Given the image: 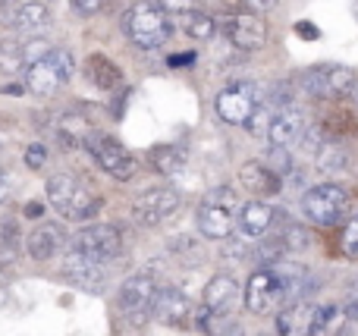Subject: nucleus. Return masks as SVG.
<instances>
[{
	"label": "nucleus",
	"mask_w": 358,
	"mask_h": 336,
	"mask_svg": "<svg viewBox=\"0 0 358 336\" xmlns=\"http://www.w3.org/2000/svg\"><path fill=\"white\" fill-rule=\"evenodd\" d=\"M44 189H48V205L69 224H88L104 207L101 195H94L85 182H79L69 173H54Z\"/></svg>",
	"instance_id": "obj_1"
},
{
	"label": "nucleus",
	"mask_w": 358,
	"mask_h": 336,
	"mask_svg": "<svg viewBox=\"0 0 358 336\" xmlns=\"http://www.w3.org/2000/svg\"><path fill=\"white\" fill-rule=\"evenodd\" d=\"M239 207H242V201H239V195H236V189H229V186L210 189L195 211L198 233H201L204 239H210V242H227L236 230Z\"/></svg>",
	"instance_id": "obj_2"
},
{
	"label": "nucleus",
	"mask_w": 358,
	"mask_h": 336,
	"mask_svg": "<svg viewBox=\"0 0 358 336\" xmlns=\"http://www.w3.org/2000/svg\"><path fill=\"white\" fill-rule=\"evenodd\" d=\"M123 31L136 48L142 50H157L161 44H167V38L173 35V22L170 16L151 0H138L123 13Z\"/></svg>",
	"instance_id": "obj_3"
},
{
	"label": "nucleus",
	"mask_w": 358,
	"mask_h": 336,
	"mask_svg": "<svg viewBox=\"0 0 358 336\" xmlns=\"http://www.w3.org/2000/svg\"><path fill=\"white\" fill-rule=\"evenodd\" d=\"M69 251H79L94 264H110L123 255V233L113 224H88L69 239Z\"/></svg>",
	"instance_id": "obj_4"
},
{
	"label": "nucleus",
	"mask_w": 358,
	"mask_h": 336,
	"mask_svg": "<svg viewBox=\"0 0 358 336\" xmlns=\"http://www.w3.org/2000/svg\"><path fill=\"white\" fill-rule=\"evenodd\" d=\"M299 82H302V88L311 98L336 101V98H346L358 85V73L352 66H343V63H317V66L305 69L299 75Z\"/></svg>",
	"instance_id": "obj_5"
},
{
	"label": "nucleus",
	"mask_w": 358,
	"mask_h": 336,
	"mask_svg": "<svg viewBox=\"0 0 358 336\" xmlns=\"http://www.w3.org/2000/svg\"><path fill=\"white\" fill-rule=\"evenodd\" d=\"M157 293H161V286H157L155 274H148V270H138V274H132L129 280H123V286H120V299H117L123 318L129 321L132 327H142L145 321L155 314Z\"/></svg>",
	"instance_id": "obj_6"
},
{
	"label": "nucleus",
	"mask_w": 358,
	"mask_h": 336,
	"mask_svg": "<svg viewBox=\"0 0 358 336\" xmlns=\"http://www.w3.org/2000/svg\"><path fill=\"white\" fill-rule=\"evenodd\" d=\"M349 207V195L343 186L336 182H321V186H311L302 195V214L311 220L315 226H334L343 220Z\"/></svg>",
	"instance_id": "obj_7"
},
{
	"label": "nucleus",
	"mask_w": 358,
	"mask_h": 336,
	"mask_svg": "<svg viewBox=\"0 0 358 336\" xmlns=\"http://www.w3.org/2000/svg\"><path fill=\"white\" fill-rule=\"evenodd\" d=\"M261 88L258 82H248V79H239L233 85H227L214 101V110L223 123L229 126H245L248 117L255 113V107L261 104Z\"/></svg>",
	"instance_id": "obj_8"
},
{
	"label": "nucleus",
	"mask_w": 358,
	"mask_h": 336,
	"mask_svg": "<svg viewBox=\"0 0 358 336\" xmlns=\"http://www.w3.org/2000/svg\"><path fill=\"white\" fill-rule=\"evenodd\" d=\"M85 148L92 151L94 163H98V167L104 170L107 176H113L117 182H126V180H132V176H136V170H138L136 157H132L129 151H126L123 145L117 142V138L94 136V132H92V138L85 142Z\"/></svg>",
	"instance_id": "obj_9"
},
{
	"label": "nucleus",
	"mask_w": 358,
	"mask_h": 336,
	"mask_svg": "<svg viewBox=\"0 0 358 336\" xmlns=\"http://www.w3.org/2000/svg\"><path fill=\"white\" fill-rule=\"evenodd\" d=\"M179 205H182L179 192H173L167 186H157V189L142 192L132 201V217H136L138 226H161L179 211Z\"/></svg>",
	"instance_id": "obj_10"
},
{
	"label": "nucleus",
	"mask_w": 358,
	"mask_h": 336,
	"mask_svg": "<svg viewBox=\"0 0 358 336\" xmlns=\"http://www.w3.org/2000/svg\"><path fill=\"white\" fill-rule=\"evenodd\" d=\"M60 274H63V280H66L69 286L82 289V293H88V295H101L107 289V270H104V264L88 261V258H82L79 251H69V255L63 258Z\"/></svg>",
	"instance_id": "obj_11"
},
{
	"label": "nucleus",
	"mask_w": 358,
	"mask_h": 336,
	"mask_svg": "<svg viewBox=\"0 0 358 336\" xmlns=\"http://www.w3.org/2000/svg\"><path fill=\"white\" fill-rule=\"evenodd\" d=\"M223 35L229 38V44L239 50H261L267 41V25L255 13H233L223 19Z\"/></svg>",
	"instance_id": "obj_12"
},
{
	"label": "nucleus",
	"mask_w": 358,
	"mask_h": 336,
	"mask_svg": "<svg viewBox=\"0 0 358 336\" xmlns=\"http://www.w3.org/2000/svg\"><path fill=\"white\" fill-rule=\"evenodd\" d=\"M155 321H161L164 327H173V330H182V327L195 324V305L189 302V295L179 293L173 286H164L155 299Z\"/></svg>",
	"instance_id": "obj_13"
},
{
	"label": "nucleus",
	"mask_w": 358,
	"mask_h": 336,
	"mask_svg": "<svg viewBox=\"0 0 358 336\" xmlns=\"http://www.w3.org/2000/svg\"><path fill=\"white\" fill-rule=\"evenodd\" d=\"M239 295H242V289H239V283H236V277L214 274L201 293V308H208L214 318L223 321L229 312H233L236 302H239Z\"/></svg>",
	"instance_id": "obj_14"
},
{
	"label": "nucleus",
	"mask_w": 358,
	"mask_h": 336,
	"mask_svg": "<svg viewBox=\"0 0 358 336\" xmlns=\"http://www.w3.org/2000/svg\"><path fill=\"white\" fill-rule=\"evenodd\" d=\"M273 220H277V211H273L271 201L264 198H252L239 207V217H236V230H239L242 239H264L271 233Z\"/></svg>",
	"instance_id": "obj_15"
},
{
	"label": "nucleus",
	"mask_w": 358,
	"mask_h": 336,
	"mask_svg": "<svg viewBox=\"0 0 358 336\" xmlns=\"http://www.w3.org/2000/svg\"><path fill=\"white\" fill-rule=\"evenodd\" d=\"M63 249H66V233L57 224H38L35 230L25 236V251H29V258H35V261H50V258H57Z\"/></svg>",
	"instance_id": "obj_16"
},
{
	"label": "nucleus",
	"mask_w": 358,
	"mask_h": 336,
	"mask_svg": "<svg viewBox=\"0 0 358 336\" xmlns=\"http://www.w3.org/2000/svg\"><path fill=\"white\" fill-rule=\"evenodd\" d=\"M305 136V117L296 107H286V110H277L271 119V129H267V142L271 148H289L292 142Z\"/></svg>",
	"instance_id": "obj_17"
},
{
	"label": "nucleus",
	"mask_w": 358,
	"mask_h": 336,
	"mask_svg": "<svg viewBox=\"0 0 358 336\" xmlns=\"http://www.w3.org/2000/svg\"><path fill=\"white\" fill-rule=\"evenodd\" d=\"M239 180H242V186L248 189V192L255 195V198H271V195H277L280 189H283V180H280L277 173H273L271 167H267L264 161H248V163H242V170H239Z\"/></svg>",
	"instance_id": "obj_18"
},
{
	"label": "nucleus",
	"mask_w": 358,
	"mask_h": 336,
	"mask_svg": "<svg viewBox=\"0 0 358 336\" xmlns=\"http://www.w3.org/2000/svg\"><path fill=\"white\" fill-rule=\"evenodd\" d=\"M63 85H66V75H63L60 69L50 63V57H44L41 63H35V66L25 69V88H29L31 94H41V98H48V94L60 92Z\"/></svg>",
	"instance_id": "obj_19"
},
{
	"label": "nucleus",
	"mask_w": 358,
	"mask_h": 336,
	"mask_svg": "<svg viewBox=\"0 0 358 336\" xmlns=\"http://www.w3.org/2000/svg\"><path fill=\"white\" fill-rule=\"evenodd\" d=\"M85 75L92 85L104 88V92H110V88H117L120 82H123V73H120V66L113 60H107L104 54H92L85 60Z\"/></svg>",
	"instance_id": "obj_20"
},
{
	"label": "nucleus",
	"mask_w": 358,
	"mask_h": 336,
	"mask_svg": "<svg viewBox=\"0 0 358 336\" xmlns=\"http://www.w3.org/2000/svg\"><path fill=\"white\" fill-rule=\"evenodd\" d=\"M10 22L16 29H44L50 22V10L41 0H25V3H16L10 13Z\"/></svg>",
	"instance_id": "obj_21"
},
{
	"label": "nucleus",
	"mask_w": 358,
	"mask_h": 336,
	"mask_svg": "<svg viewBox=\"0 0 358 336\" xmlns=\"http://www.w3.org/2000/svg\"><path fill=\"white\" fill-rule=\"evenodd\" d=\"M57 132H60V138L66 145H73V148H82V145L92 138V123H88L82 113H63Z\"/></svg>",
	"instance_id": "obj_22"
},
{
	"label": "nucleus",
	"mask_w": 358,
	"mask_h": 336,
	"mask_svg": "<svg viewBox=\"0 0 358 336\" xmlns=\"http://www.w3.org/2000/svg\"><path fill=\"white\" fill-rule=\"evenodd\" d=\"M179 29L192 38V41H210L217 35V22L208 16V13H198V10H189L179 16Z\"/></svg>",
	"instance_id": "obj_23"
},
{
	"label": "nucleus",
	"mask_w": 358,
	"mask_h": 336,
	"mask_svg": "<svg viewBox=\"0 0 358 336\" xmlns=\"http://www.w3.org/2000/svg\"><path fill=\"white\" fill-rule=\"evenodd\" d=\"M148 161L161 176H176L179 170L185 167V154H182V148H176V145H157V148L148 154Z\"/></svg>",
	"instance_id": "obj_24"
},
{
	"label": "nucleus",
	"mask_w": 358,
	"mask_h": 336,
	"mask_svg": "<svg viewBox=\"0 0 358 336\" xmlns=\"http://www.w3.org/2000/svg\"><path fill=\"white\" fill-rule=\"evenodd\" d=\"M25 69V54H22V44L16 38H3L0 41V73L6 75H16Z\"/></svg>",
	"instance_id": "obj_25"
},
{
	"label": "nucleus",
	"mask_w": 358,
	"mask_h": 336,
	"mask_svg": "<svg viewBox=\"0 0 358 336\" xmlns=\"http://www.w3.org/2000/svg\"><path fill=\"white\" fill-rule=\"evenodd\" d=\"M19 255H22V236H19L16 224L6 220L0 226V264H13Z\"/></svg>",
	"instance_id": "obj_26"
},
{
	"label": "nucleus",
	"mask_w": 358,
	"mask_h": 336,
	"mask_svg": "<svg viewBox=\"0 0 358 336\" xmlns=\"http://www.w3.org/2000/svg\"><path fill=\"white\" fill-rule=\"evenodd\" d=\"M273 107L271 104H264V101H261L258 107H255V113L252 117H248V123H245V129L252 132V136H267V129H271V119H273Z\"/></svg>",
	"instance_id": "obj_27"
},
{
	"label": "nucleus",
	"mask_w": 358,
	"mask_h": 336,
	"mask_svg": "<svg viewBox=\"0 0 358 336\" xmlns=\"http://www.w3.org/2000/svg\"><path fill=\"white\" fill-rule=\"evenodd\" d=\"M340 249L346 258H352V261H358V214H352V217L346 220V226H343L340 233Z\"/></svg>",
	"instance_id": "obj_28"
},
{
	"label": "nucleus",
	"mask_w": 358,
	"mask_h": 336,
	"mask_svg": "<svg viewBox=\"0 0 358 336\" xmlns=\"http://www.w3.org/2000/svg\"><path fill=\"white\" fill-rule=\"evenodd\" d=\"M50 50H54V48H50V41H48V38H31V41H25V44H22V54H25V69H29V66H35V63H41L44 57L50 54Z\"/></svg>",
	"instance_id": "obj_29"
},
{
	"label": "nucleus",
	"mask_w": 358,
	"mask_h": 336,
	"mask_svg": "<svg viewBox=\"0 0 358 336\" xmlns=\"http://www.w3.org/2000/svg\"><path fill=\"white\" fill-rule=\"evenodd\" d=\"M167 249L173 251L176 258H189V261H201V249H198V242L192 236H176L167 242Z\"/></svg>",
	"instance_id": "obj_30"
},
{
	"label": "nucleus",
	"mask_w": 358,
	"mask_h": 336,
	"mask_svg": "<svg viewBox=\"0 0 358 336\" xmlns=\"http://www.w3.org/2000/svg\"><path fill=\"white\" fill-rule=\"evenodd\" d=\"M264 163L280 176V180H283V176L292 170V157L286 154V148H271V151H267V157H264Z\"/></svg>",
	"instance_id": "obj_31"
},
{
	"label": "nucleus",
	"mask_w": 358,
	"mask_h": 336,
	"mask_svg": "<svg viewBox=\"0 0 358 336\" xmlns=\"http://www.w3.org/2000/svg\"><path fill=\"white\" fill-rule=\"evenodd\" d=\"M343 312H346V318H349V321H358V277H352V283L346 286Z\"/></svg>",
	"instance_id": "obj_32"
},
{
	"label": "nucleus",
	"mask_w": 358,
	"mask_h": 336,
	"mask_svg": "<svg viewBox=\"0 0 358 336\" xmlns=\"http://www.w3.org/2000/svg\"><path fill=\"white\" fill-rule=\"evenodd\" d=\"M44 163H48V148L44 145H29V151H25V167L29 170H41Z\"/></svg>",
	"instance_id": "obj_33"
},
{
	"label": "nucleus",
	"mask_w": 358,
	"mask_h": 336,
	"mask_svg": "<svg viewBox=\"0 0 358 336\" xmlns=\"http://www.w3.org/2000/svg\"><path fill=\"white\" fill-rule=\"evenodd\" d=\"M164 13H173V16H182V13L195 10V0H157Z\"/></svg>",
	"instance_id": "obj_34"
},
{
	"label": "nucleus",
	"mask_w": 358,
	"mask_h": 336,
	"mask_svg": "<svg viewBox=\"0 0 358 336\" xmlns=\"http://www.w3.org/2000/svg\"><path fill=\"white\" fill-rule=\"evenodd\" d=\"M296 35L305 38V41H317L321 38V29L315 22H296Z\"/></svg>",
	"instance_id": "obj_35"
},
{
	"label": "nucleus",
	"mask_w": 358,
	"mask_h": 336,
	"mask_svg": "<svg viewBox=\"0 0 358 336\" xmlns=\"http://www.w3.org/2000/svg\"><path fill=\"white\" fill-rule=\"evenodd\" d=\"M101 6H104V0H73V10L82 13V16H92V13H98Z\"/></svg>",
	"instance_id": "obj_36"
},
{
	"label": "nucleus",
	"mask_w": 358,
	"mask_h": 336,
	"mask_svg": "<svg viewBox=\"0 0 358 336\" xmlns=\"http://www.w3.org/2000/svg\"><path fill=\"white\" fill-rule=\"evenodd\" d=\"M245 3H248V13H255V16H258V13H271V10H277L280 0H245Z\"/></svg>",
	"instance_id": "obj_37"
},
{
	"label": "nucleus",
	"mask_w": 358,
	"mask_h": 336,
	"mask_svg": "<svg viewBox=\"0 0 358 336\" xmlns=\"http://www.w3.org/2000/svg\"><path fill=\"white\" fill-rule=\"evenodd\" d=\"M41 214H44V205H41V201H29V207H25V217L38 220Z\"/></svg>",
	"instance_id": "obj_38"
},
{
	"label": "nucleus",
	"mask_w": 358,
	"mask_h": 336,
	"mask_svg": "<svg viewBox=\"0 0 358 336\" xmlns=\"http://www.w3.org/2000/svg\"><path fill=\"white\" fill-rule=\"evenodd\" d=\"M217 336H245V333H242L239 324H227V327H220V330H217Z\"/></svg>",
	"instance_id": "obj_39"
},
{
	"label": "nucleus",
	"mask_w": 358,
	"mask_h": 336,
	"mask_svg": "<svg viewBox=\"0 0 358 336\" xmlns=\"http://www.w3.org/2000/svg\"><path fill=\"white\" fill-rule=\"evenodd\" d=\"M195 60V54H179V57H170V66H189Z\"/></svg>",
	"instance_id": "obj_40"
},
{
	"label": "nucleus",
	"mask_w": 358,
	"mask_h": 336,
	"mask_svg": "<svg viewBox=\"0 0 358 336\" xmlns=\"http://www.w3.org/2000/svg\"><path fill=\"white\" fill-rule=\"evenodd\" d=\"M10 189H13V186H10V180H6V176H0V205H3V201L10 198Z\"/></svg>",
	"instance_id": "obj_41"
},
{
	"label": "nucleus",
	"mask_w": 358,
	"mask_h": 336,
	"mask_svg": "<svg viewBox=\"0 0 358 336\" xmlns=\"http://www.w3.org/2000/svg\"><path fill=\"white\" fill-rule=\"evenodd\" d=\"M10 302V289H6V280H3V274H0V308Z\"/></svg>",
	"instance_id": "obj_42"
},
{
	"label": "nucleus",
	"mask_w": 358,
	"mask_h": 336,
	"mask_svg": "<svg viewBox=\"0 0 358 336\" xmlns=\"http://www.w3.org/2000/svg\"><path fill=\"white\" fill-rule=\"evenodd\" d=\"M0 3H13V6H16V3H25V0H0Z\"/></svg>",
	"instance_id": "obj_43"
},
{
	"label": "nucleus",
	"mask_w": 358,
	"mask_h": 336,
	"mask_svg": "<svg viewBox=\"0 0 358 336\" xmlns=\"http://www.w3.org/2000/svg\"><path fill=\"white\" fill-rule=\"evenodd\" d=\"M336 336H355V333H349V330H343V333H336Z\"/></svg>",
	"instance_id": "obj_44"
},
{
	"label": "nucleus",
	"mask_w": 358,
	"mask_h": 336,
	"mask_svg": "<svg viewBox=\"0 0 358 336\" xmlns=\"http://www.w3.org/2000/svg\"><path fill=\"white\" fill-rule=\"evenodd\" d=\"M355 19H358V3H355Z\"/></svg>",
	"instance_id": "obj_45"
},
{
	"label": "nucleus",
	"mask_w": 358,
	"mask_h": 336,
	"mask_svg": "<svg viewBox=\"0 0 358 336\" xmlns=\"http://www.w3.org/2000/svg\"><path fill=\"white\" fill-rule=\"evenodd\" d=\"M261 336H273V333H261Z\"/></svg>",
	"instance_id": "obj_46"
},
{
	"label": "nucleus",
	"mask_w": 358,
	"mask_h": 336,
	"mask_svg": "<svg viewBox=\"0 0 358 336\" xmlns=\"http://www.w3.org/2000/svg\"><path fill=\"white\" fill-rule=\"evenodd\" d=\"M41 3H48V0H41Z\"/></svg>",
	"instance_id": "obj_47"
}]
</instances>
